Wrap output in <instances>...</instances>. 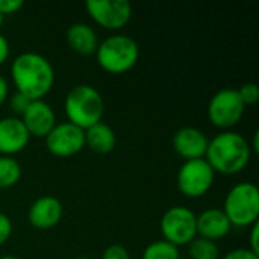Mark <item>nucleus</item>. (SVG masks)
<instances>
[{
    "mask_svg": "<svg viewBox=\"0 0 259 259\" xmlns=\"http://www.w3.org/2000/svg\"><path fill=\"white\" fill-rule=\"evenodd\" d=\"M9 56V42L8 39L0 33V65L8 59Z\"/></svg>",
    "mask_w": 259,
    "mask_h": 259,
    "instance_id": "obj_28",
    "label": "nucleus"
},
{
    "mask_svg": "<svg viewBox=\"0 0 259 259\" xmlns=\"http://www.w3.org/2000/svg\"><path fill=\"white\" fill-rule=\"evenodd\" d=\"M197 215L187 206H171L161 219V232L165 241L176 247L190 244L197 237Z\"/></svg>",
    "mask_w": 259,
    "mask_h": 259,
    "instance_id": "obj_6",
    "label": "nucleus"
},
{
    "mask_svg": "<svg viewBox=\"0 0 259 259\" xmlns=\"http://www.w3.org/2000/svg\"><path fill=\"white\" fill-rule=\"evenodd\" d=\"M46 147L58 158H70L85 147V131L68 121L56 124L46 137Z\"/></svg>",
    "mask_w": 259,
    "mask_h": 259,
    "instance_id": "obj_10",
    "label": "nucleus"
},
{
    "mask_svg": "<svg viewBox=\"0 0 259 259\" xmlns=\"http://www.w3.org/2000/svg\"><path fill=\"white\" fill-rule=\"evenodd\" d=\"M23 5H24L23 0H0V14L3 17L15 14L23 8Z\"/></svg>",
    "mask_w": 259,
    "mask_h": 259,
    "instance_id": "obj_25",
    "label": "nucleus"
},
{
    "mask_svg": "<svg viewBox=\"0 0 259 259\" xmlns=\"http://www.w3.org/2000/svg\"><path fill=\"white\" fill-rule=\"evenodd\" d=\"M246 105L235 88H223L217 91L208 105V118L215 127L229 131L243 117Z\"/></svg>",
    "mask_w": 259,
    "mask_h": 259,
    "instance_id": "obj_7",
    "label": "nucleus"
},
{
    "mask_svg": "<svg viewBox=\"0 0 259 259\" xmlns=\"http://www.w3.org/2000/svg\"><path fill=\"white\" fill-rule=\"evenodd\" d=\"M21 121L30 137L46 138L56 126V115L47 102L32 100L21 115Z\"/></svg>",
    "mask_w": 259,
    "mask_h": 259,
    "instance_id": "obj_11",
    "label": "nucleus"
},
{
    "mask_svg": "<svg viewBox=\"0 0 259 259\" xmlns=\"http://www.w3.org/2000/svg\"><path fill=\"white\" fill-rule=\"evenodd\" d=\"M32 100H29L26 96H23L21 93H14L12 96H11V99H9V108H11V111L15 114L14 117H18V118H21V115L24 114V111L27 109V106H29V103H30Z\"/></svg>",
    "mask_w": 259,
    "mask_h": 259,
    "instance_id": "obj_22",
    "label": "nucleus"
},
{
    "mask_svg": "<svg viewBox=\"0 0 259 259\" xmlns=\"http://www.w3.org/2000/svg\"><path fill=\"white\" fill-rule=\"evenodd\" d=\"M64 109L68 123L87 131L102 121L105 103L102 94L94 87L82 83L68 91L64 102Z\"/></svg>",
    "mask_w": 259,
    "mask_h": 259,
    "instance_id": "obj_3",
    "label": "nucleus"
},
{
    "mask_svg": "<svg viewBox=\"0 0 259 259\" xmlns=\"http://www.w3.org/2000/svg\"><path fill=\"white\" fill-rule=\"evenodd\" d=\"M3 18H5V17H3V15L0 14V27H2V24H3Z\"/></svg>",
    "mask_w": 259,
    "mask_h": 259,
    "instance_id": "obj_32",
    "label": "nucleus"
},
{
    "mask_svg": "<svg viewBox=\"0 0 259 259\" xmlns=\"http://www.w3.org/2000/svg\"><path fill=\"white\" fill-rule=\"evenodd\" d=\"M67 42L79 55H93L99 47L97 33L87 23H74L67 30Z\"/></svg>",
    "mask_w": 259,
    "mask_h": 259,
    "instance_id": "obj_16",
    "label": "nucleus"
},
{
    "mask_svg": "<svg viewBox=\"0 0 259 259\" xmlns=\"http://www.w3.org/2000/svg\"><path fill=\"white\" fill-rule=\"evenodd\" d=\"M223 212L232 226L246 228L258 222L259 190L252 182L234 185L226 194Z\"/></svg>",
    "mask_w": 259,
    "mask_h": 259,
    "instance_id": "obj_5",
    "label": "nucleus"
},
{
    "mask_svg": "<svg viewBox=\"0 0 259 259\" xmlns=\"http://www.w3.org/2000/svg\"><path fill=\"white\" fill-rule=\"evenodd\" d=\"M258 232H259V223L256 222L255 225H252V231H250V250L259 255V246H258Z\"/></svg>",
    "mask_w": 259,
    "mask_h": 259,
    "instance_id": "obj_27",
    "label": "nucleus"
},
{
    "mask_svg": "<svg viewBox=\"0 0 259 259\" xmlns=\"http://www.w3.org/2000/svg\"><path fill=\"white\" fill-rule=\"evenodd\" d=\"M215 173L205 158L185 161L178 171V188L190 199H197L205 196L212 184Z\"/></svg>",
    "mask_w": 259,
    "mask_h": 259,
    "instance_id": "obj_8",
    "label": "nucleus"
},
{
    "mask_svg": "<svg viewBox=\"0 0 259 259\" xmlns=\"http://www.w3.org/2000/svg\"><path fill=\"white\" fill-rule=\"evenodd\" d=\"M97 64L108 73L121 74L129 71L140 58L138 42L127 35L117 33L99 42L96 50Z\"/></svg>",
    "mask_w": 259,
    "mask_h": 259,
    "instance_id": "obj_4",
    "label": "nucleus"
},
{
    "mask_svg": "<svg viewBox=\"0 0 259 259\" xmlns=\"http://www.w3.org/2000/svg\"><path fill=\"white\" fill-rule=\"evenodd\" d=\"M252 147H253V150H255V152L258 153V152H259V146H258V132H256V134H255V137H253V144L250 146V149H252Z\"/></svg>",
    "mask_w": 259,
    "mask_h": 259,
    "instance_id": "obj_30",
    "label": "nucleus"
},
{
    "mask_svg": "<svg viewBox=\"0 0 259 259\" xmlns=\"http://www.w3.org/2000/svg\"><path fill=\"white\" fill-rule=\"evenodd\" d=\"M62 212V203L56 197L42 196L30 205L27 220L36 229H50L61 222Z\"/></svg>",
    "mask_w": 259,
    "mask_h": 259,
    "instance_id": "obj_14",
    "label": "nucleus"
},
{
    "mask_svg": "<svg viewBox=\"0 0 259 259\" xmlns=\"http://www.w3.org/2000/svg\"><path fill=\"white\" fill-rule=\"evenodd\" d=\"M21 178V165L11 156H0V188L14 187Z\"/></svg>",
    "mask_w": 259,
    "mask_h": 259,
    "instance_id": "obj_18",
    "label": "nucleus"
},
{
    "mask_svg": "<svg viewBox=\"0 0 259 259\" xmlns=\"http://www.w3.org/2000/svg\"><path fill=\"white\" fill-rule=\"evenodd\" d=\"M208 143L209 140L205 132L191 126L181 127L173 137V149L185 161L205 158Z\"/></svg>",
    "mask_w": 259,
    "mask_h": 259,
    "instance_id": "obj_12",
    "label": "nucleus"
},
{
    "mask_svg": "<svg viewBox=\"0 0 259 259\" xmlns=\"http://www.w3.org/2000/svg\"><path fill=\"white\" fill-rule=\"evenodd\" d=\"M188 255L191 259H219L220 250L214 241L196 237L188 244Z\"/></svg>",
    "mask_w": 259,
    "mask_h": 259,
    "instance_id": "obj_19",
    "label": "nucleus"
},
{
    "mask_svg": "<svg viewBox=\"0 0 259 259\" xmlns=\"http://www.w3.org/2000/svg\"><path fill=\"white\" fill-rule=\"evenodd\" d=\"M243 103L247 106V105H255L259 100V88L255 82H247L244 83L240 90H237Z\"/></svg>",
    "mask_w": 259,
    "mask_h": 259,
    "instance_id": "obj_21",
    "label": "nucleus"
},
{
    "mask_svg": "<svg viewBox=\"0 0 259 259\" xmlns=\"http://www.w3.org/2000/svg\"><path fill=\"white\" fill-rule=\"evenodd\" d=\"M8 91H9L8 82H6V79L0 74V106L5 103V100H6V97H8Z\"/></svg>",
    "mask_w": 259,
    "mask_h": 259,
    "instance_id": "obj_29",
    "label": "nucleus"
},
{
    "mask_svg": "<svg viewBox=\"0 0 259 259\" xmlns=\"http://www.w3.org/2000/svg\"><path fill=\"white\" fill-rule=\"evenodd\" d=\"M143 259H179V247L165 240H158L144 249Z\"/></svg>",
    "mask_w": 259,
    "mask_h": 259,
    "instance_id": "obj_20",
    "label": "nucleus"
},
{
    "mask_svg": "<svg viewBox=\"0 0 259 259\" xmlns=\"http://www.w3.org/2000/svg\"><path fill=\"white\" fill-rule=\"evenodd\" d=\"M0 259H18V258H15V256H12V255H5V256H2Z\"/></svg>",
    "mask_w": 259,
    "mask_h": 259,
    "instance_id": "obj_31",
    "label": "nucleus"
},
{
    "mask_svg": "<svg viewBox=\"0 0 259 259\" xmlns=\"http://www.w3.org/2000/svg\"><path fill=\"white\" fill-rule=\"evenodd\" d=\"M11 234H12V222L6 214L0 212V246H3L9 240Z\"/></svg>",
    "mask_w": 259,
    "mask_h": 259,
    "instance_id": "obj_24",
    "label": "nucleus"
},
{
    "mask_svg": "<svg viewBox=\"0 0 259 259\" xmlns=\"http://www.w3.org/2000/svg\"><path fill=\"white\" fill-rule=\"evenodd\" d=\"M197 235L211 241L225 238L231 232V222L220 208H209L200 212L196 219Z\"/></svg>",
    "mask_w": 259,
    "mask_h": 259,
    "instance_id": "obj_15",
    "label": "nucleus"
},
{
    "mask_svg": "<svg viewBox=\"0 0 259 259\" xmlns=\"http://www.w3.org/2000/svg\"><path fill=\"white\" fill-rule=\"evenodd\" d=\"M30 135L24 127L21 118L5 117L0 118V153L11 156L21 152L29 144Z\"/></svg>",
    "mask_w": 259,
    "mask_h": 259,
    "instance_id": "obj_13",
    "label": "nucleus"
},
{
    "mask_svg": "<svg viewBox=\"0 0 259 259\" xmlns=\"http://www.w3.org/2000/svg\"><path fill=\"white\" fill-rule=\"evenodd\" d=\"M76 259H90V258H76Z\"/></svg>",
    "mask_w": 259,
    "mask_h": 259,
    "instance_id": "obj_33",
    "label": "nucleus"
},
{
    "mask_svg": "<svg viewBox=\"0 0 259 259\" xmlns=\"http://www.w3.org/2000/svg\"><path fill=\"white\" fill-rule=\"evenodd\" d=\"M115 132L105 123H97L85 131V146L99 155H106L115 147Z\"/></svg>",
    "mask_w": 259,
    "mask_h": 259,
    "instance_id": "obj_17",
    "label": "nucleus"
},
{
    "mask_svg": "<svg viewBox=\"0 0 259 259\" xmlns=\"http://www.w3.org/2000/svg\"><path fill=\"white\" fill-rule=\"evenodd\" d=\"M223 259H259V255L250 249H235L228 252Z\"/></svg>",
    "mask_w": 259,
    "mask_h": 259,
    "instance_id": "obj_26",
    "label": "nucleus"
},
{
    "mask_svg": "<svg viewBox=\"0 0 259 259\" xmlns=\"http://www.w3.org/2000/svg\"><path fill=\"white\" fill-rule=\"evenodd\" d=\"M252 156L249 141L238 132L223 131L215 135L209 143L205 153L206 162L214 173L237 175L243 171Z\"/></svg>",
    "mask_w": 259,
    "mask_h": 259,
    "instance_id": "obj_2",
    "label": "nucleus"
},
{
    "mask_svg": "<svg viewBox=\"0 0 259 259\" xmlns=\"http://www.w3.org/2000/svg\"><path fill=\"white\" fill-rule=\"evenodd\" d=\"M102 259H131V255L126 250V247L120 244H112L106 247V250L102 255Z\"/></svg>",
    "mask_w": 259,
    "mask_h": 259,
    "instance_id": "obj_23",
    "label": "nucleus"
},
{
    "mask_svg": "<svg viewBox=\"0 0 259 259\" xmlns=\"http://www.w3.org/2000/svg\"><path fill=\"white\" fill-rule=\"evenodd\" d=\"M85 9L99 26L109 30L124 27L132 17V5L127 0H87Z\"/></svg>",
    "mask_w": 259,
    "mask_h": 259,
    "instance_id": "obj_9",
    "label": "nucleus"
},
{
    "mask_svg": "<svg viewBox=\"0 0 259 259\" xmlns=\"http://www.w3.org/2000/svg\"><path fill=\"white\" fill-rule=\"evenodd\" d=\"M11 77L18 93L29 100H42L55 83V70L47 58L35 52L18 55L11 64Z\"/></svg>",
    "mask_w": 259,
    "mask_h": 259,
    "instance_id": "obj_1",
    "label": "nucleus"
}]
</instances>
